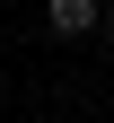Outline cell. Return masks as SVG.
Listing matches in <instances>:
<instances>
[{
    "label": "cell",
    "instance_id": "obj_2",
    "mask_svg": "<svg viewBox=\"0 0 114 123\" xmlns=\"http://www.w3.org/2000/svg\"><path fill=\"white\" fill-rule=\"evenodd\" d=\"M96 35H105V44H114V9H105V26H96Z\"/></svg>",
    "mask_w": 114,
    "mask_h": 123
},
{
    "label": "cell",
    "instance_id": "obj_1",
    "mask_svg": "<svg viewBox=\"0 0 114 123\" xmlns=\"http://www.w3.org/2000/svg\"><path fill=\"white\" fill-rule=\"evenodd\" d=\"M44 26H53L61 44H79V35L105 26V0H44Z\"/></svg>",
    "mask_w": 114,
    "mask_h": 123
}]
</instances>
